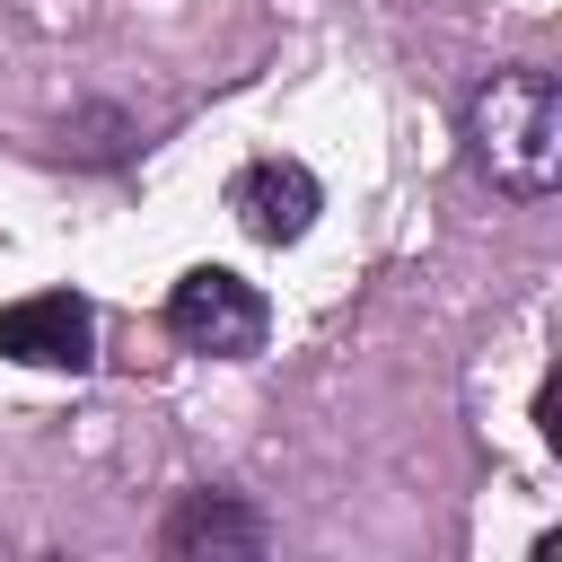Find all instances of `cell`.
Listing matches in <instances>:
<instances>
[{
    "instance_id": "1",
    "label": "cell",
    "mask_w": 562,
    "mask_h": 562,
    "mask_svg": "<svg viewBox=\"0 0 562 562\" xmlns=\"http://www.w3.org/2000/svg\"><path fill=\"white\" fill-rule=\"evenodd\" d=\"M465 158L492 193L509 202H544L562 184V79L536 61H509L492 79H474L465 97Z\"/></svg>"
},
{
    "instance_id": "2",
    "label": "cell",
    "mask_w": 562,
    "mask_h": 562,
    "mask_svg": "<svg viewBox=\"0 0 562 562\" xmlns=\"http://www.w3.org/2000/svg\"><path fill=\"white\" fill-rule=\"evenodd\" d=\"M167 334L184 351H211V360H255L263 334H272V307L246 272L228 263H193L176 290H167Z\"/></svg>"
},
{
    "instance_id": "3",
    "label": "cell",
    "mask_w": 562,
    "mask_h": 562,
    "mask_svg": "<svg viewBox=\"0 0 562 562\" xmlns=\"http://www.w3.org/2000/svg\"><path fill=\"white\" fill-rule=\"evenodd\" d=\"M325 211V184L299 167V158H246L228 176V220L255 237V246H299Z\"/></svg>"
},
{
    "instance_id": "4",
    "label": "cell",
    "mask_w": 562,
    "mask_h": 562,
    "mask_svg": "<svg viewBox=\"0 0 562 562\" xmlns=\"http://www.w3.org/2000/svg\"><path fill=\"white\" fill-rule=\"evenodd\" d=\"M0 360L26 369H88L97 360V307L79 290H35L0 307Z\"/></svg>"
},
{
    "instance_id": "5",
    "label": "cell",
    "mask_w": 562,
    "mask_h": 562,
    "mask_svg": "<svg viewBox=\"0 0 562 562\" xmlns=\"http://www.w3.org/2000/svg\"><path fill=\"white\" fill-rule=\"evenodd\" d=\"M158 544H167L176 562H202V553H211V562H255V553L272 544V518H263L246 492H211V483H202V492L176 501V518H167Z\"/></svg>"
},
{
    "instance_id": "6",
    "label": "cell",
    "mask_w": 562,
    "mask_h": 562,
    "mask_svg": "<svg viewBox=\"0 0 562 562\" xmlns=\"http://www.w3.org/2000/svg\"><path fill=\"white\" fill-rule=\"evenodd\" d=\"M0 553H9V536H0Z\"/></svg>"
}]
</instances>
